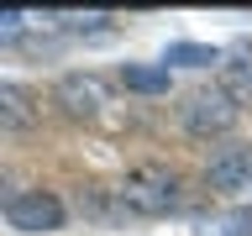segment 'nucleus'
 I'll return each mask as SVG.
<instances>
[{"mask_svg":"<svg viewBox=\"0 0 252 236\" xmlns=\"http://www.w3.org/2000/svg\"><path fill=\"white\" fill-rule=\"evenodd\" d=\"M116 200H121L126 215H168L173 205H179V178L168 168L147 163V168L126 173V184L116 189Z\"/></svg>","mask_w":252,"mask_h":236,"instance_id":"obj_1","label":"nucleus"},{"mask_svg":"<svg viewBox=\"0 0 252 236\" xmlns=\"http://www.w3.org/2000/svg\"><path fill=\"white\" fill-rule=\"evenodd\" d=\"M5 220H11L16 231H58L63 226V205H58V194H47V189H27V194H11V200H5Z\"/></svg>","mask_w":252,"mask_h":236,"instance_id":"obj_2","label":"nucleus"},{"mask_svg":"<svg viewBox=\"0 0 252 236\" xmlns=\"http://www.w3.org/2000/svg\"><path fill=\"white\" fill-rule=\"evenodd\" d=\"M231 121H236V105L220 89H194L189 94L184 126L194 131V137H220V131H231Z\"/></svg>","mask_w":252,"mask_h":236,"instance_id":"obj_3","label":"nucleus"},{"mask_svg":"<svg viewBox=\"0 0 252 236\" xmlns=\"http://www.w3.org/2000/svg\"><path fill=\"white\" fill-rule=\"evenodd\" d=\"M58 105L68 116H94V110L105 105V84L94 74H63L58 79Z\"/></svg>","mask_w":252,"mask_h":236,"instance_id":"obj_4","label":"nucleus"},{"mask_svg":"<svg viewBox=\"0 0 252 236\" xmlns=\"http://www.w3.org/2000/svg\"><path fill=\"white\" fill-rule=\"evenodd\" d=\"M252 178V147H220L210 157V189L231 194V189H247Z\"/></svg>","mask_w":252,"mask_h":236,"instance_id":"obj_5","label":"nucleus"},{"mask_svg":"<svg viewBox=\"0 0 252 236\" xmlns=\"http://www.w3.org/2000/svg\"><path fill=\"white\" fill-rule=\"evenodd\" d=\"M0 126H5V131L37 126V94H32L27 84H0Z\"/></svg>","mask_w":252,"mask_h":236,"instance_id":"obj_6","label":"nucleus"},{"mask_svg":"<svg viewBox=\"0 0 252 236\" xmlns=\"http://www.w3.org/2000/svg\"><path fill=\"white\" fill-rule=\"evenodd\" d=\"M121 84L137 94H168V68H147V63H126Z\"/></svg>","mask_w":252,"mask_h":236,"instance_id":"obj_7","label":"nucleus"},{"mask_svg":"<svg viewBox=\"0 0 252 236\" xmlns=\"http://www.w3.org/2000/svg\"><path fill=\"white\" fill-rule=\"evenodd\" d=\"M163 63H179V68H210V63H220V53L205 47V42H173L168 53H163Z\"/></svg>","mask_w":252,"mask_h":236,"instance_id":"obj_8","label":"nucleus"},{"mask_svg":"<svg viewBox=\"0 0 252 236\" xmlns=\"http://www.w3.org/2000/svg\"><path fill=\"white\" fill-rule=\"evenodd\" d=\"M226 236H252V210H231V220H226Z\"/></svg>","mask_w":252,"mask_h":236,"instance_id":"obj_9","label":"nucleus"}]
</instances>
